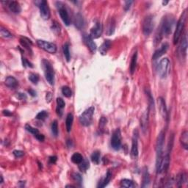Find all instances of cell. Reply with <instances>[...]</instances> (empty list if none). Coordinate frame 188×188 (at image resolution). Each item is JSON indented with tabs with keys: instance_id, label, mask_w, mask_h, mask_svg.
Listing matches in <instances>:
<instances>
[{
	"instance_id": "56",
	"label": "cell",
	"mask_w": 188,
	"mask_h": 188,
	"mask_svg": "<svg viewBox=\"0 0 188 188\" xmlns=\"http://www.w3.org/2000/svg\"><path fill=\"white\" fill-rule=\"evenodd\" d=\"M67 146H68V148H72L73 142L71 141V140H67Z\"/></svg>"
},
{
	"instance_id": "4",
	"label": "cell",
	"mask_w": 188,
	"mask_h": 188,
	"mask_svg": "<svg viewBox=\"0 0 188 188\" xmlns=\"http://www.w3.org/2000/svg\"><path fill=\"white\" fill-rule=\"evenodd\" d=\"M42 66L46 79L50 85H53L54 83V71L52 65L47 60L44 59L42 60Z\"/></svg>"
},
{
	"instance_id": "15",
	"label": "cell",
	"mask_w": 188,
	"mask_h": 188,
	"mask_svg": "<svg viewBox=\"0 0 188 188\" xmlns=\"http://www.w3.org/2000/svg\"><path fill=\"white\" fill-rule=\"evenodd\" d=\"M157 103H158L159 110H160V114L162 115L164 119L168 118V115L167 107H166L165 102L163 97H159L157 99Z\"/></svg>"
},
{
	"instance_id": "33",
	"label": "cell",
	"mask_w": 188,
	"mask_h": 188,
	"mask_svg": "<svg viewBox=\"0 0 188 188\" xmlns=\"http://www.w3.org/2000/svg\"><path fill=\"white\" fill-rule=\"evenodd\" d=\"M90 168V163L88 160H83L82 163L79 164V169L81 172H85Z\"/></svg>"
},
{
	"instance_id": "34",
	"label": "cell",
	"mask_w": 188,
	"mask_h": 188,
	"mask_svg": "<svg viewBox=\"0 0 188 188\" xmlns=\"http://www.w3.org/2000/svg\"><path fill=\"white\" fill-rule=\"evenodd\" d=\"M120 186H121L122 187L132 188L134 187V182H133L132 180L124 179L120 181Z\"/></svg>"
},
{
	"instance_id": "24",
	"label": "cell",
	"mask_w": 188,
	"mask_h": 188,
	"mask_svg": "<svg viewBox=\"0 0 188 188\" xmlns=\"http://www.w3.org/2000/svg\"><path fill=\"white\" fill-rule=\"evenodd\" d=\"M84 24H85V21H84L83 16L80 13L76 14L75 17H74V24H75L76 28L81 30L84 27Z\"/></svg>"
},
{
	"instance_id": "50",
	"label": "cell",
	"mask_w": 188,
	"mask_h": 188,
	"mask_svg": "<svg viewBox=\"0 0 188 188\" xmlns=\"http://www.w3.org/2000/svg\"><path fill=\"white\" fill-rule=\"evenodd\" d=\"M16 96L20 100H26L27 99V96H26V94H23V93H18Z\"/></svg>"
},
{
	"instance_id": "18",
	"label": "cell",
	"mask_w": 188,
	"mask_h": 188,
	"mask_svg": "<svg viewBox=\"0 0 188 188\" xmlns=\"http://www.w3.org/2000/svg\"><path fill=\"white\" fill-rule=\"evenodd\" d=\"M149 109H148L147 111H146L143 114V115L141 116V118H140V126H141L142 131L143 133L146 132V131L148 129V124H149Z\"/></svg>"
},
{
	"instance_id": "27",
	"label": "cell",
	"mask_w": 188,
	"mask_h": 188,
	"mask_svg": "<svg viewBox=\"0 0 188 188\" xmlns=\"http://www.w3.org/2000/svg\"><path fill=\"white\" fill-rule=\"evenodd\" d=\"M73 121H74V115L72 113H68L67 115L66 119H65V126H66L67 132H71V129H72Z\"/></svg>"
},
{
	"instance_id": "54",
	"label": "cell",
	"mask_w": 188,
	"mask_h": 188,
	"mask_svg": "<svg viewBox=\"0 0 188 188\" xmlns=\"http://www.w3.org/2000/svg\"><path fill=\"white\" fill-rule=\"evenodd\" d=\"M2 113H3V115L5 116H11L12 114H13V113H12L11 112H10V111H9V110H3Z\"/></svg>"
},
{
	"instance_id": "43",
	"label": "cell",
	"mask_w": 188,
	"mask_h": 188,
	"mask_svg": "<svg viewBox=\"0 0 188 188\" xmlns=\"http://www.w3.org/2000/svg\"><path fill=\"white\" fill-rule=\"evenodd\" d=\"M25 129H26V130L27 131V132H30L31 134H33L34 136H36V134H38V133H40L39 131H38L37 129L33 127V126H31L30 125H29V124H26Z\"/></svg>"
},
{
	"instance_id": "44",
	"label": "cell",
	"mask_w": 188,
	"mask_h": 188,
	"mask_svg": "<svg viewBox=\"0 0 188 188\" xmlns=\"http://www.w3.org/2000/svg\"><path fill=\"white\" fill-rule=\"evenodd\" d=\"M71 177H72V179H74V181H76V182L79 183V184H81V183L82 182V177L81 176L80 174L78 173H73L71 174Z\"/></svg>"
},
{
	"instance_id": "36",
	"label": "cell",
	"mask_w": 188,
	"mask_h": 188,
	"mask_svg": "<svg viewBox=\"0 0 188 188\" xmlns=\"http://www.w3.org/2000/svg\"><path fill=\"white\" fill-rule=\"evenodd\" d=\"M146 96H147L148 99H149V109H150V108H151V109H154V98H153L152 95H151L150 90L146 89Z\"/></svg>"
},
{
	"instance_id": "47",
	"label": "cell",
	"mask_w": 188,
	"mask_h": 188,
	"mask_svg": "<svg viewBox=\"0 0 188 188\" xmlns=\"http://www.w3.org/2000/svg\"><path fill=\"white\" fill-rule=\"evenodd\" d=\"M22 63L24 67H30V68H33V65L29 60H27L26 58L22 57Z\"/></svg>"
},
{
	"instance_id": "9",
	"label": "cell",
	"mask_w": 188,
	"mask_h": 188,
	"mask_svg": "<svg viewBox=\"0 0 188 188\" xmlns=\"http://www.w3.org/2000/svg\"><path fill=\"white\" fill-rule=\"evenodd\" d=\"M154 29V16L149 15L143 20V33L144 36H149Z\"/></svg>"
},
{
	"instance_id": "58",
	"label": "cell",
	"mask_w": 188,
	"mask_h": 188,
	"mask_svg": "<svg viewBox=\"0 0 188 188\" xmlns=\"http://www.w3.org/2000/svg\"><path fill=\"white\" fill-rule=\"evenodd\" d=\"M168 3V1H163V5H166V4H167Z\"/></svg>"
},
{
	"instance_id": "49",
	"label": "cell",
	"mask_w": 188,
	"mask_h": 188,
	"mask_svg": "<svg viewBox=\"0 0 188 188\" xmlns=\"http://www.w3.org/2000/svg\"><path fill=\"white\" fill-rule=\"evenodd\" d=\"M124 3H125V4H124V6H123V7H124V10H129V8H130L131 4H132L133 3V1H126Z\"/></svg>"
},
{
	"instance_id": "41",
	"label": "cell",
	"mask_w": 188,
	"mask_h": 188,
	"mask_svg": "<svg viewBox=\"0 0 188 188\" xmlns=\"http://www.w3.org/2000/svg\"><path fill=\"white\" fill-rule=\"evenodd\" d=\"M48 117V113L45 110H42L41 112H39L36 115V118L38 119V120H44L46 118Z\"/></svg>"
},
{
	"instance_id": "55",
	"label": "cell",
	"mask_w": 188,
	"mask_h": 188,
	"mask_svg": "<svg viewBox=\"0 0 188 188\" xmlns=\"http://www.w3.org/2000/svg\"><path fill=\"white\" fill-rule=\"evenodd\" d=\"M28 93L30 95H31L32 96H33V97H34V96H36V92L34 91V90H33V89L28 90Z\"/></svg>"
},
{
	"instance_id": "5",
	"label": "cell",
	"mask_w": 188,
	"mask_h": 188,
	"mask_svg": "<svg viewBox=\"0 0 188 188\" xmlns=\"http://www.w3.org/2000/svg\"><path fill=\"white\" fill-rule=\"evenodd\" d=\"M95 111L94 107H91L88 109L85 110L83 113L79 116V122L84 126H89L93 121V116Z\"/></svg>"
},
{
	"instance_id": "20",
	"label": "cell",
	"mask_w": 188,
	"mask_h": 188,
	"mask_svg": "<svg viewBox=\"0 0 188 188\" xmlns=\"http://www.w3.org/2000/svg\"><path fill=\"white\" fill-rule=\"evenodd\" d=\"M111 45H112V42L110 40H105L104 41L103 44L101 45L100 48H99V52L102 55H105L107 53L108 50L110 49Z\"/></svg>"
},
{
	"instance_id": "26",
	"label": "cell",
	"mask_w": 188,
	"mask_h": 188,
	"mask_svg": "<svg viewBox=\"0 0 188 188\" xmlns=\"http://www.w3.org/2000/svg\"><path fill=\"white\" fill-rule=\"evenodd\" d=\"M57 113L58 115L61 116L62 114V110L65 108V103L63 101V99H61V98H57Z\"/></svg>"
},
{
	"instance_id": "13",
	"label": "cell",
	"mask_w": 188,
	"mask_h": 188,
	"mask_svg": "<svg viewBox=\"0 0 188 188\" xmlns=\"http://www.w3.org/2000/svg\"><path fill=\"white\" fill-rule=\"evenodd\" d=\"M103 32V26H102V23L98 21L95 24L94 27L91 28V31H90V36L93 38V39H96L101 37Z\"/></svg>"
},
{
	"instance_id": "11",
	"label": "cell",
	"mask_w": 188,
	"mask_h": 188,
	"mask_svg": "<svg viewBox=\"0 0 188 188\" xmlns=\"http://www.w3.org/2000/svg\"><path fill=\"white\" fill-rule=\"evenodd\" d=\"M37 44L38 46L42 49L44 51L47 52L50 54H54L57 52V46L54 44L48 41H43V40H38Z\"/></svg>"
},
{
	"instance_id": "48",
	"label": "cell",
	"mask_w": 188,
	"mask_h": 188,
	"mask_svg": "<svg viewBox=\"0 0 188 188\" xmlns=\"http://www.w3.org/2000/svg\"><path fill=\"white\" fill-rule=\"evenodd\" d=\"M13 155L16 157V158H20V157H23L24 155V152L22 151H20V150H15L13 151Z\"/></svg>"
},
{
	"instance_id": "51",
	"label": "cell",
	"mask_w": 188,
	"mask_h": 188,
	"mask_svg": "<svg viewBox=\"0 0 188 188\" xmlns=\"http://www.w3.org/2000/svg\"><path fill=\"white\" fill-rule=\"evenodd\" d=\"M35 137H36V139H37V140H38L39 141H41V142H43L44 140V139H45V137H44V134H41V133H38V134H36Z\"/></svg>"
},
{
	"instance_id": "16",
	"label": "cell",
	"mask_w": 188,
	"mask_h": 188,
	"mask_svg": "<svg viewBox=\"0 0 188 188\" xmlns=\"http://www.w3.org/2000/svg\"><path fill=\"white\" fill-rule=\"evenodd\" d=\"M6 4H7L9 10L10 12L15 14H19L21 11V7L20 4L16 1H6Z\"/></svg>"
},
{
	"instance_id": "31",
	"label": "cell",
	"mask_w": 188,
	"mask_h": 188,
	"mask_svg": "<svg viewBox=\"0 0 188 188\" xmlns=\"http://www.w3.org/2000/svg\"><path fill=\"white\" fill-rule=\"evenodd\" d=\"M100 158H101V153L99 151H95L93 152V154H91V161L94 164L98 165L100 162Z\"/></svg>"
},
{
	"instance_id": "8",
	"label": "cell",
	"mask_w": 188,
	"mask_h": 188,
	"mask_svg": "<svg viewBox=\"0 0 188 188\" xmlns=\"http://www.w3.org/2000/svg\"><path fill=\"white\" fill-rule=\"evenodd\" d=\"M56 6L57 7L58 12H59V14L60 16L62 21H63V23L65 25L69 26L70 24H71V19H70L69 15H68V11H67L66 8L65 7V5H64L60 1H57Z\"/></svg>"
},
{
	"instance_id": "32",
	"label": "cell",
	"mask_w": 188,
	"mask_h": 188,
	"mask_svg": "<svg viewBox=\"0 0 188 188\" xmlns=\"http://www.w3.org/2000/svg\"><path fill=\"white\" fill-rule=\"evenodd\" d=\"M72 163H75V164H79L80 163H82V160H84L83 157L81 154L79 153H74L72 156H71V158Z\"/></svg>"
},
{
	"instance_id": "46",
	"label": "cell",
	"mask_w": 188,
	"mask_h": 188,
	"mask_svg": "<svg viewBox=\"0 0 188 188\" xmlns=\"http://www.w3.org/2000/svg\"><path fill=\"white\" fill-rule=\"evenodd\" d=\"M185 175H184V173H181L180 175H179L178 176V179H177V184H178V186L179 187H180V186L182 185L183 182H184L185 181Z\"/></svg>"
},
{
	"instance_id": "23",
	"label": "cell",
	"mask_w": 188,
	"mask_h": 188,
	"mask_svg": "<svg viewBox=\"0 0 188 188\" xmlns=\"http://www.w3.org/2000/svg\"><path fill=\"white\" fill-rule=\"evenodd\" d=\"M4 84L6 85V86H7L8 88H16V87L19 85L18 83V81L16 80V79L13 76H7L6 78L5 81H4Z\"/></svg>"
},
{
	"instance_id": "17",
	"label": "cell",
	"mask_w": 188,
	"mask_h": 188,
	"mask_svg": "<svg viewBox=\"0 0 188 188\" xmlns=\"http://www.w3.org/2000/svg\"><path fill=\"white\" fill-rule=\"evenodd\" d=\"M168 47H169L168 44H167V43L163 44V45L160 46V49H157L155 52H154V54H153V57H152V59L153 60L159 59L160 57H162L163 54H165L166 52H167L168 49Z\"/></svg>"
},
{
	"instance_id": "52",
	"label": "cell",
	"mask_w": 188,
	"mask_h": 188,
	"mask_svg": "<svg viewBox=\"0 0 188 188\" xmlns=\"http://www.w3.org/2000/svg\"><path fill=\"white\" fill-rule=\"evenodd\" d=\"M57 160V157L56 156H52L49 157V163L50 164H54Z\"/></svg>"
},
{
	"instance_id": "45",
	"label": "cell",
	"mask_w": 188,
	"mask_h": 188,
	"mask_svg": "<svg viewBox=\"0 0 188 188\" xmlns=\"http://www.w3.org/2000/svg\"><path fill=\"white\" fill-rule=\"evenodd\" d=\"M52 30L54 32V33L58 34L60 32V27L59 24L55 21H54L52 22Z\"/></svg>"
},
{
	"instance_id": "2",
	"label": "cell",
	"mask_w": 188,
	"mask_h": 188,
	"mask_svg": "<svg viewBox=\"0 0 188 188\" xmlns=\"http://www.w3.org/2000/svg\"><path fill=\"white\" fill-rule=\"evenodd\" d=\"M165 133L164 131H161L158 134L157 139V143H156V151H157V160H156V170L157 171L160 168V164L163 158V149L165 146Z\"/></svg>"
},
{
	"instance_id": "14",
	"label": "cell",
	"mask_w": 188,
	"mask_h": 188,
	"mask_svg": "<svg viewBox=\"0 0 188 188\" xmlns=\"http://www.w3.org/2000/svg\"><path fill=\"white\" fill-rule=\"evenodd\" d=\"M83 41L91 52H96V49H97V46H96V44H95V42L94 41V39L90 36V35L84 34Z\"/></svg>"
},
{
	"instance_id": "21",
	"label": "cell",
	"mask_w": 188,
	"mask_h": 188,
	"mask_svg": "<svg viewBox=\"0 0 188 188\" xmlns=\"http://www.w3.org/2000/svg\"><path fill=\"white\" fill-rule=\"evenodd\" d=\"M20 44H21V45L25 49H27L29 52L30 53L33 52L31 49V46L32 45H33V42H32L31 40H30L27 38L22 37L21 38V39H20Z\"/></svg>"
},
{
	"instance_id": "57",
	"label": "cell",
	"mask_w": 188,
	"mask_h": 188,
	"mask_svg": "<svg viewBox=\"0 0 188 188\" xmlns=\"http://www.w3.org/2000/svg\"><path fill=\"white\" fill-rule=\"evenodd\" d=\"M38 166H39V168L40 169H42V163H40V162H38Z\"/></svg>"
},
{
	"instance_id": "37",
	"label": "cell",
	"mask_w": 188,
	"mask_h": 188,
	"mask_svg": "<svg viewBox=\"0 0 188 188\" xmlns=\"http://www.w3.org/2000/svg\"><path fill=\"white\" fill-rule=\"evenodd\" d=\"M52 133L54 137H57L58 135V123H57V120H54V121L52 123Z\"/></svg>"
},
{
	"instance_id": "12",
	"label": "cell",
	"mask_w": 188,
	"mask_h": 188,
	"mask_svg": "<svg viewBox=\"0 0 188 188\" xmlns=\"http://www.w3.org/2000/svg\"><path fill=\"white\" fill-rule=\"evenodd\" d=\"M138 131L136 129L133 132L132 149H131V155L132 157L135 158L138 155Z\"/></svg>"
},
{
	"instance_id": "3",
	"label": "cell",
	"mask_w": 188,
	"mask_h": 188,
	"mask_svg": "<svg viewBox=\"0 0 188 188\" xmlns=\"http://www.w3.org/2000/svg\"><path fill=\"white\" fill-rule=\"evenodd\" d=\"M186 18H187V12L184 10L183 13L181 14V17L179 19L178 22H177L175 32H174L173 35V44L176 45L178 44L180 38H181V34L183 33V30L184 29V26H185V21Z\"/></svg>"
},
{
	"instance_id": "22",
	"label": "cell",
	"mask_w": 188,
	"mask_h": 188,
	"mask_svg": "<svg viewBox=\"0 0 188 188\" xmlns=\"http://www.w3.org/2000/svg\"><path fill=\"white\" fill-rule=\"evenodd\" d=\"M150 184V176H149V173L148 171V168L145 167L143 171V184H142V187H147Z\"/></svg>"
},
{
	"instance_id": "6",
	"label": "cell",
	"mask_w": 188,
	"mask_h": 188,
	"mask_svg": "<svg viewBox=\"0 0 188 188\" xmlns=\"http://www.w3.org/2000/svg\"><path fill=\"white\" fill-rule=\"evenodd\" d=\"M35 3L39 7L41 18L44 20H48L49 19L51 13H50V9L47 1L45 0H41V1H36Z\"/></svg>"
},
{
	"instance_id": "40",
	"label": "cell",
	"mask_w": 188,
	"mask_h": 188,
	"mask_svg": "<svg viewBox=\"0 0 188 188\" xmlns=\"http://www.w3.org/2000/svg\"><path fill=\"white\" fill-rule=\"evenodd\" d=\"M107 123V119L105 117H104V116H102V117L100 118V120H99V130L100 131L104 130V129H105V126H106Z\"/></svg>"
},
{
	"instance_id": "35",
	"label": "cell",
	"mask_w": 188,
	"mask_h": 188,
	"mask_svg": "<svg viewBox=\"0 0 188 188\" xmlns=\"http://www.w3.org/2000/svg\"><path fill=\"white\" fill-rule=\"evenodd\" d=\"M115 29V19L113 18H111L109 24V27H108V36H111V35H113L114 33Z\"/></svg>"
},
{
	"instance_id": "25",
	"label": "cell",
	"mask_w": 188,
	"mask_h": 188,
	"mask_svg": "<svg viewBox=\"0 0 188 188\" xmlns=\"http://www.w3.org/2000/svg\"><path fill=\"white\" fill-rule=\"evenodd\" d=\"M111 179H112V173H111V171L109 170V171H107V172L106 176H105L103 181H102V182H99V184L98 185V187L102 188V187H106V186L109 184L110 181Z\"/></svg>"
},
{
	"instance_id": "59",
	"label": "cell",
	"mask_w": 188,
	"mask_h": 188,
	"mask_svg": "<svg viewBox=\"0 0 188 188\" xmlns=\"http://www.w3.org/2000/svg\"><path fill=\"white\" fill-rule=\"evenodd\" d=\"M3 183V177L2 176H1V184H2Z\"/></svg>"
},
{
	"instance_id": "42",
	"label": "cell",
	"mask_w": 188,
	"mask_h": 188,
	"mask_svg": "<svg viewBox=\"0 0 188 188\" xmlns=\"http://www.w3.org/2000/svg\"><path fill=\"white\" fill-rule=\"evenodd\" d=\"M29 79H30V81L32 83L36 85L38 82V81H39V76H38V74L31 73V74H29Z\"/></svg>"
},
{
	"instance_id": "1",
	"label": "cell",
	"mask_w": 188,
	"mask_h": 188,
	"mask_svg": "<svg viewBox=\"0 0 188 188\" xmlns=\"http://www.w3.org/2000/svg\"><path fill=\"white\" fill-rule=\"evenodd\" d=\"M175 19L171 15H167L164 16L161 21V25H160V29H159L157 34H156L155 37V43L158 44L160 42L164 36H168L171 33L173 27Z\"/></svg>"
},
{
	"instance_id": "30",
	"label": "cell",
	"mask_w": 188,
	"mask_h": 188,
	"mask_svg": "<svg viewBox=\"0 0 188 188\" xmlns=\"http://www.w3.org/2000/svg\"><path fill=\"white\" fill-rule=\"evenodd\" d=\"M62 50H63V54L65 56V59H66L67 62H69L71 60V53H70L69 49V44L68 43H65L62 46Z\"/></svg>"
},
{
	"instance_id": "19",
	"label": "cell",
	"mask_w": 188,
	"mask_h": 188,
	"mask_svg": "<svg viewBox=\"0 0 188 188\" xmlns=\"http://www.w3.org/2000/svg\"><path fill=\"white\" fill-rule=\"evenodd\" d=\"M187 33H184V35L183 36L182 40H181V44H180L179 46V51L180 54L182 56V57H184L187 54Z\"/></svg>"
},
{
	"instance_id": "39",
	"label": "cell",
	"mask_w": 188,
	"mask_h": 188,
	"mask_svg": "<svg viewBox=\"0 0 188 188\" xmlns=\"http://www.w3.org/2000/svg\"><path fill=\"white\" fill-rule=\"evenodd\" d=\"M0 33H1V37L4 38H13V35L10 33L7 30L1 27V30H0Z\"/></svg>"
},
{
	"instance_id": "53",
	"label": "cell",
	"mask_w": 188,
	"mask_h": 188,
	"mask_svg": "<svg viewBox=\"0 0 188 188\" xmlns=\"http://www.w3.org/2000/svg\"><path fill=\"white\" fill-rule=\"evenodd\" d=\"M46 99L47 102H50L52 100V94L50 92H48L46 94Z\"/></svg>"
},
{
	"instance_id": "7",
	"label": "cell",
	"mask_w": 188,
	"mask_h": 188,
	"mask_svg": "<svg viewBox=\"0 0 188 188\" xmlns=\"http://www.w3.org/2000/svg\"><path fill=\"white\" fill-rule=\"evenodd\" d=\"M170 61L168 58H163L160 60L157 67L159 75L161 78H165L169 73Z\"/></svg>"
},
{
	"instance_id": "38",
	"label": "cell",
	"mask_w": 188,
	"mask_h": 188,
	"mask_svg": "<svg viewBox=\"0 0 188 188\" xmlns=\"http://www.w3.org/2000/svg\"><path fill=\"white\" fill-rule=\"evenodd\" d=\"M62 94H63L64 96L67 98H69L72 96V91H71V88L68 86H64L62 88Z\"/></svg>"
},
{
	"instance_id": "28",
	"label": "cell",
	"mask_w": 188,
	"mask_h": 188,
	"mask_svg": "<svg viewBox=\"0 0 188 188\" xmlns=\"http://www.w3.org/2000/svg\"><path fill=\"white\" fill-rule=\"evenodd\" d=\"M180 142H181V144L182 146V147L184 149H188V132L187 131H184L181 133V137H180Z\"/></svg>"
},
{
	"instance_id": "10",
	"label": "cell",
	"mask_w": 188,
	"mask_h": 188,
	"mask_svg": "<svg viewBox=\"0 0 188 188\" xmlns=\"http://www.w3.org/2000/svg\"><path fill=\"white\" fill-rule=\"evenodd\" d=\"M111 146L114 150L118 151L121 147V134L119 129H116L111 137Z\"/></svg>"
},
{
	"instance_id": "29",
	"label": "cell",
	"mask_w": 188,
	"mask_h": 188,
	"mask_svg": "<svg viewBox=\"0 0 188 188\" xmlns=\"http://www.w3.org/2000/svg\"><path fill=\"white\" fill-rule=\"evenodd\" d=\"M137 52H135L133 54L132 60H131V63H130V74L133 75L134 73L135 72L136 70V66H137Z\"/></svg>"
}]
</instances>
